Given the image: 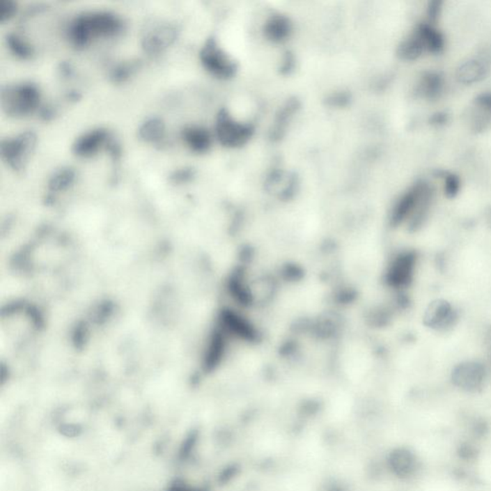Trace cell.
Wrapping results in <instances>:
<instances>
[{"mask_svg":"<svg viewBox=\"0 0 491 491\" xmlns=\"http://www.w3.org/2000/svg\"><path fill=\"white\" fill-rule=\"evenodd\" d=\"M17 5L11 0H0V22H6L14 16Z\"/></svg>","mask_w":491,"mask_h":491,"instance_id":"27","label":"cell"},{"mask_svg":"<svg viewBox=\"0 0 491 491\" xmlns=\"http://www.w3.org/2000/svg\"><path fill=\"white\" fill-rule=\"evenodd\" d=\"M165 131L164 122L160 118H150L145 121L139 128V134L142 141L156 143L164 139Z\"/></svg>","mask_w":491,"mask_h":491,"instance_id":"19","label":"cell"},{"mask_svg":"<svg viewBox=\"0 0 491 491\" xmlns=\"http://www.w3.org/2000/svg\"><path fill=\"white\" fill-rule=\"evenodd\" d=\"M457 322L458 313L447 300H434L425 310L423 322L431 329L446 332L451 329Z\"/></svg>","mask_w":491,"mask_h":491,"instance_id":"7","label":"cell"},{"mask_svg":"<svg viewBox=\"0 0 491 491\" xmlns=\"http://www.w3.org/2000/svg\"><path fill=\"white\" fill-rule=\"evenodd\" d=\"M425 182H417L413 187L410 188L408 192L404 193L399 198L398 202L393 208L391 215V224L393 226L400 225L407 219L413 215L414 208L419 197H421L422 190H423Z\"/></svg>","mask_w":491,"mask_h":491,"instance_id":"11","label":"cell"},{"mask_svg":"<svg viewBox=\"0 0 491 491\" xmlns=\"http://www.w3.org/2000/svg\"><path fill=\"white\" fill-rule=\"evenodd\" d=\"M469 429L473 437L477 439H482L483 437H488L490 432V423L483 419L473 421Z\"/></svg>","mask_w":491,"mask_h":491,"instance_id":"26","label":"cell"},{"mask_svg":"<svg viewBox=\"0 0 491 491\" xmlns=\"http://www.w3.org/2000/svg\"><path fill=\"white\" fill-rule=\"evenodd\" d=\"M182 139L192 151L208 152L211 146V136L207 129L199 126H189L183 129Z\"/></svg>","mask_w":491,"mask_h":491,"instance_id":"15","label":"cell"},{"mask_svg":"<svg viewBox=\"0 0 491 491\" xmlns=\"http://www.w3.org/2000/svg\"><path fill=\"white\" fill-rule=\"evenodd\" d=\"M389 462L394 475L402 480L412 479L421 468L419 456L413 450L406 447L394 450L391 454Z\"/></svg>","mask_w":491,"mask_h":491,"instance_id":"8","label":"cell"},{"mask_svg":"<svg viewBox=\"0 0 491 491\" xmlns=\"http://www.w3.org/2000/svg\"><path fill=\"white\" fill-rule=\"evenodd\" d=\"M177 35L178 30L174 25H159L144 36L142 47L150 55L159 54L175 42Z\"/></svg>","mask_w":491,"mask_h":491,"instance_id":"10","label":"cell"},{"mask_svg":"<svg viewBox=\"0 0 491 491\" xmlns=\"http://www.w3.org/2000/svg\"><path fill=\"white\" fill-rule=\"evenodd\" d=\"M452 382L460 390L467 393L482 391L485 380V366L477 362H465L452 371Z\"/></svg>","mask_w":491,"mask_h":491,"instance_id":"6","label":"cell"},{"mask_svg":"<svg viewBox=\"0 0 491 491\" xmlns=\"http://www.w3.org/2000/svg\"><path fill=\"white\" fill-rule=\"evenodd\" d=\"M292 33V24L288 17L282 15L270 17L264 25V35L270 42H285Z\"/></svg>","mask_w":491,"mask_h":491,"instance_id":"13","label":"cell"},{"mask_svg":"<svg viewBox=\"0 0 491 491\" xmlns=\"http://www.w3.org/2000/svg\"><path fill=\"white\" fill-rule=\"evenodd\" d=\"M476 105L487 111H491V93H483L476 98Z\"/></svg>","mask_w":491,"mask_h":491,"instance_id":"30","label":"cell"},{"mask_svg":"<svg viewBox=\"0 0 491 491\" xmlns=\"http://www.w3.org/2000/svg\"><path fill=\"white\" fill-rule=\"evenodd\" d=\"M426 51V47L421 35L414 29L400 42L398 48V56L401 60L414 61L421 57Z\"/></svg>","mask_w":491,"mask_h":491,"instance_id":"16","label":"cell"},{"mask_svg":"<svg viewBox=\"0 0 491 491\" xmlns=\"http://www.w3.org/2000/svg\"><path fill=\"white\" fill-rule=\"evenodd\" d=\"M444 193L449 198H454L460 192V178L452 173H444Z\"/></svg>","mask_w":491,"mask_h":491,"instance_id":"25","label":"cell"},{"mask_svg":"<svg viewBox=\"0 0 491 491\" xmlns=\"http://www.w3.org/2000/svg\"><path fill=\"white\" fill-rule=\"evenodd\" d=\"M444 88V78L437 71H427L421 76L419 85V93L423 98L433 100L439 98Z\"/></svg>","mask_w":491,"mask_h":491,"instance_id":"17","label":"cell"},{"mask_svg":"<svg viewBox=\"0 0 491 491\" xmlns=\"http://www.w3.org/2000/svg\"><path fill=\"white\" fill-rule=\"evenodd\" d=\"M137 67H139L137 63H121L111 71V79L116 83L124 82L137 70Z\"/></svg>","mask_w":491,"mask_h":491,"instance_id":"24","label":"cell"},{"mask_svg":"<svg viewBox=\"0 0 491 491\" xmlns=\"http://www.w3.org/2000/svg\"><path fill=\"white\" fill-rule=\"evenodd\" d=\"M37 136L31 131L24 132L14 139H4L0 146L2 159L15 170H22L34 152Z\"/></svg>","mask_w":491,"mask_h":491,"instance_id":"5","label":"cell"},{"mask_svg":"<svg viewBox=\"0 0 491 491\" xmlns=\"http://www.w3.org/2000/svg\"><path fill=\"white\" fill-rule=\"evenodd\" d=\"M299 108V103L297 100L289 101L288 103L283 107L281 113L276 117V120L274 122L273 131H272V137L273 139H279L284 133V130L286 128L287 122L291 118L293 114Z\"/></svg>","mask_w":491,"mask_h":491,"instance_id":"20","label":"cell"},{"mask_svg":"<svg viewBox=\"0 0 491 491\" xmlns=\"http://www.w3.org/2000/svg\"><path fill=\"white\" fill-rule=\"evenodd\" d=\"M442 1L441 0H432L429 2L428 8H427V16L429 17L430 22H435L439 17L442 11Z\"/></svg>","mask_w":491,"mask_h":491,"instance_id":"29","label":"cell"},{"mask_svg":"<svg viewBox=\"0 0 491 491\" xmlns=\"http://www.w3.org/2000/svg\"><path fill=\"white\" fill-rule=\"evenodd\" d=\"M7 43L12 52L20 59H29L33 55L32 47L17 35L7 36Z\"/></svg>","mask_w":491,"mask_h":491,"instance_id":"23","label":"cell"},{"mask_svg":"<svg viewBox=\"0 0 491 491\" xmlns=\"http://www.w3.org/2000/svg\"><path fill=\"white\" fill-rule=\"evenodd\" d=\"M215 131L218 141L223 146L236 148L250 141L254 129L251 124L235 120L228 111L221 109L216 119Z\"/></svg>","mask_w":491,"mask_h":491,"instance_id":"3","label":"cell"},{"mask_svg":"<svg viewBox=\"0 0 491 491\" xmlns=\"http://www.w3.org/2000/svg\"><path fill=\"white\" fill-rule=\"evenodd\" d=\"M68 98H70V100H78V99L81 98V95L78 93H76V91H70V93L68 94Z\"/></svg>","mask_w":491,"mask_h":491,"instance_id":"36","label":"cell"},{"mask_svg":"<svg viewBox=\"0 0 491 491\" xmlns=\"http://www.w3.org/2000/svg\"><path fill=\"white\" fill-rule=\"evenodd\" d=\"M60 71L62 75L65 76V77L70 76L71 73H72V70H71L70 65L68 63H63L61 65Z\"/></svg>","mask_w":491,"mask_h":491,"instance_id":"35","label":"cell"},{"mask_svg":"<svg viewBox=\"0 0 491 491\" xmlns=\"http://www.w3.org/2000/svg\"><path fill=\"white\" fill-rule=\"evenodd\" d=\"M416 262V254L414 251L399 254L389 270V284L396 288L408 286L413 279Z\"/></svg>","mask_w":491,"mask_h":491,"instance_id":"9","label":"cell"},{"mask_svg":"<svg viewBox=\"0 0 491 491\" xmlns=\"http://www.w3.org/2000/svg\"><path fill=\"white\" fill-rule=\"evenodd\" d=\"M200 59L203 68L219 79L233 78L237 70L235 62L226 54L215 39L205 42L201 49Z\"/></svg>","mask_w":491,"mask_h":491,"instance_id":"4","label":"cell"},{"mask_svg":"<svg viewBox=\"0 0 491 491\" xmlns=\"http://www.w3.org/2000/svg\"><path fill=\"white\" fill-rule=\"evenodd\" d=\"M447 121V116L445 114L442 113H437L436 114H434L433 116H432L431 118V124H433V125H444L445 122Z\"/></svg>","mask_w":491,"mask_h":491,"instance_id":"33","label":"cell"},{"mask_svg":"<svg viewBox=\"0 0 491 491\" xmlns=\"http://www.w3.org/2000/svg\"><path fill=\"white\" fill-rule=\"evenodd\" d=\"M456 455L462 462H474L479 459L480 449L471 442L462 441L457 445Z\"/></svg>","mask_w":491,"mask_h":491,"instance_id":"22","label":"cell"},{"mask_svg":"<svg viewBox=\"0 0 491 491\" xmlns=\"http://www.w3.org/2000/svg\"><path fill=\"white\" fill-rule=\"evenodd\" d=\"M39 114L40 116L42 117L43 120L48 121L51 120V119L54 117L55 113L54 109L51 108V107L45 106L42 107V108H40Z\"/></svg>","mask_w":491,"mask_h":491,"instance_id":"32","label":"cell"},{"mask_svg":"<svg viewBox=\"0 0 491 491\" xmlns=\"http://www.w3.org/2000/svg\"><path fill=\"white\" fill-rule=\"evenodd\" d=\"M487 65L479 60H468L460 63L457 68L456 77L460 83L465 85L480 82L487 75Z\"/></svg>","mask_w":491,"mask_h":491,"instance_id":"14","label":"cell"},{"mask_svg":"<svg viewBox=\"0 0 491 491\" xmlns=\"http://www.w3.org/2000/svg\"><path fill=\"white\" fill-rule=\"evenodd\" d=\"M109 139L106 130L96 129L79 137L73 145V152L79 157H91Z\"/></svg>","mask_w":491,"mask_h":491,"instance_id":"12","label":"cell"},{"mask_svg":"<svg viewBox=\"0 0 491 491\" xmlns=\"http://www.w3.org/2000/svg\"><path fill=\"white\" fill-rule=\"evenodd\" d=\"M106 144L107 150H108V152L109 153V155H111V157H113L114 160H118L120 159L121 148L120 146H119V144L111 139H109L108 141H107Z\"/></svg>","mask_w":491,"mask_h":491,"instance_id":"31","label":"cell"},{"mask_svg":"<svg viewBox=\"0 0 491 491\" xmlns=\"http://www.w3.org/2000/svg\"><path fill=\"white\" fill-rule=\"evenodd\" d=\"M75 180V170L71 168H63L50 178L48 187L53 192H63L70 187Z\"/></svg>","mask_w":491,"mask_h":491,"instance_id":"21","label":"cell"},{"mask_svg":"<svg viewBox=\"0 0 491 491\" xmlns=\"http://www.w3.org/2000/svg\"><path fill=\"white\" fill-rule=\"evenodd\" d=\"M194 170L192 168H183V169L176 170L170 176V180L174 183H183L189 182L194 177Z\"/></svg>","mask_w":491,"mask_h":491,"instance_id":"28","label":"cell"},{"mask_svg":"<svg viewBox=\"0 0 491 491\" xmlns=\"http://www.w3.org/2000/svg\"><path fill=\"white\" fill-rule=\"evenodd\" d=\"M40 91L31 83L5 86L1 91V106L9 116H24L39 107Z\"/></svg>","mask_w":491,"mask_h":491,"instance_id":"2","label":"cell"},{"mask_svg":"<svg viewBox=\"0 0 491 491\" xmlns=\"http://www.w3.org/2000/svg\"><path fill=\"white\" fill-rule=\"evenodd\" d=\"M122 22L114 14L108 12H96L82 15L71 22L68 38L75 47H85L91 38L98 36L111 37L121 31Z\"/></svg>","mask_w":491,"mask_h":491,"instance_id":"1","label":"cell"},{"mask_svg":"<svg viewBox=\"0 0 491 491\" xmlns=\"http://www.w3.org/2000/svg\"><path fill=\"white\" fill-rule=\"evenodd\" d=\"M332 100L333 101V105L343 106L345 103H347L348 101V98L347 95H345V94H338V95L334 96Z\"/></svg>","mask_w":491,"mask_h":491,"instance_id":"34","label":"cell"},{"mask_svg":"<svg viewBox=\"0 0 491 491\" xmlns=\"http://www.w3.org/2000/svg\"><path fill=\"white\" fill-rule=\"evenodd\" d=\"M416 31L423 40L426 51L431 53H439L444 47V36L431 24H421L417 25Z\"/></svg>","mask_w":491,"mask_h":491,"instance_id":"18","label":"cell"}]
</instances>
